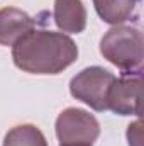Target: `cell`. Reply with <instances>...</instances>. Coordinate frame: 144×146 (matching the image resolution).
<instances>
[{
    "instance_id": "7",
    "label": "cell",
    "mask_w": 144,
    "mask_h": 146,
    "mask_svg": "<svg viewBox=\"0 0 144 146\" xmlns=\"http://www.w3.org/2000/svg\"><path fill=\"white\" fill-rule=\"evenodd\" d=\"M53 19L59 31L80 34L87 27V9L81 0H54Z\"/></svg>"
},
{
    "instance_id": "9",
    "label": "cell",
    "mask_w": 144,
    "mask_h": 146,
    "mask_svg": "<svg viewBox=\"0 0 144 146\" xmlns=\"http://www.w3.org/2000/svg\"><path fill=\"white\" fill-rule=\"evenodd\" d=\"M3 146H48V141L34 124H20L5 134Z\"/></svg>"
},
{
    "instance_id": "2",
    "label": "cell",
    "mask_w": 144,
    "mask_h": 146,
    "mask_svg": "<svg viewBox=\"0 0 144 146\" xmlns=\"http://www.w3.org/2000/svg\"><path fill=\"white\" fill-rule=\"evenodd\" d=\"M100 54L122 73L141 72L144 58L143 33L132 26H114L100 39Z\"/></svg>"
},
{
    "instance_id": "5",
    "label": "cell",
    "mask_w": 144,
    "mask_h": 146,
    "mask_svg": "<svg viewBox=\"0 0 144 146\" xmlns=\"http://www.w3.org/2000/svg\"><path fill=\"white\" fill-rule=\"evenodd\" d=\"M141 72L122 73L114 80L107 95V110L119 115H139Z\"/></svg>"
},
{
    "instance_id": "6",
    "label": "cell",
    "mask_w": 144,
    "mask_h": 146,
    "mask_svg": "<svg viewBox=\"0 0 144 146\" xmlns=\"http://www.w3.org/2000/svg\"><path fill=\"white\" fill-rule=\"evenodd\" d=\"M36 27V21L17 7L0 9V46H14L24 34Z\"/></svg>"
},
{
    "instance_id": "8",
    "label": "cell",
    "mask_w": 144,
    "mask_h": 146,
    "mask_svg": "<svg viewBox=\"0 0 144 146\" xmlns=\"http://www.w3.org/2000/svg\"><path fill=\"white\" fill-rule=\"evenodd\" d=\"M98 17L112 26H119L134 15L136 2L132 0H93Z\"/></svg>"
},
{
    "instance_id": "3",
    "label": "cell",
    "mask_w": 144,
    "mask_h": 146,
    "mask_svg": "<svg viewBox=\"0 0 144 146\" xmlns=\"http://www.w3.org/2000/svg\"><path fill=\"white\" fill-rule=\"evenodd\" d=\"M115 76L102 66H90L76 73L70 82L73 99L87 104L97 112L107 110V95Z\"/></svg>"
},
{
    "instance_id": "11",
    "label": "cell",
    "mask_w": 144,
    "mask_h": 146,
    "mask_svg": "<svg viewBox=\"0 0 144 146\" xmlns=\"http://www.w3.org/2000/svg\"><path fill=\"white\" fill-rule=\"evenodd\" d=\"M132 2H136V3H139V2H141V0H132Z\"/></svg>"
},
{
    "instance_id": "10",
    "label": "cell",
    "mask_w": 144,
    "mask_h": 146,
    "mask_svg": "<svg viewBox=\"0 0 144 146\" xmlns=\"http://www.w3.org/2000/svg\"><path fill=\"white\" fill-rule=\"evenodd\" d=\"M61 146H92V145H61Z\"/></svg>"
},
{
    "instance_id": "1",
    "label": "cell",
    "mask_w": 144,
    "mask_h": 146,
    "mask_svg": "<svg viewBox=\"0 0 144 146\" xmlns=\"http://www.w3.org/2000/svg\"><path fill=\"white\" fill-rule=\"evenodd\" d=\"M78 58V46L65 33L32 29L12 46L14 65L32 75H58Z\"/></svg>"
},
{
    "instance_id": "4",
    "label": "cell",
    "mask_w": 144,
    "mask_h": 146,
    "mask_svg": "<svg viewBox=\"0 0 144 146\" xmlns=\"http://www.w3.org/2000/svg\"><path fill=\"white\" fill-rule=\"evenodd\" d=\"M56 138L61 145H93L100 136V124L90 112L65 109L56 119Z\"/></svg>"
}]
</instances>
